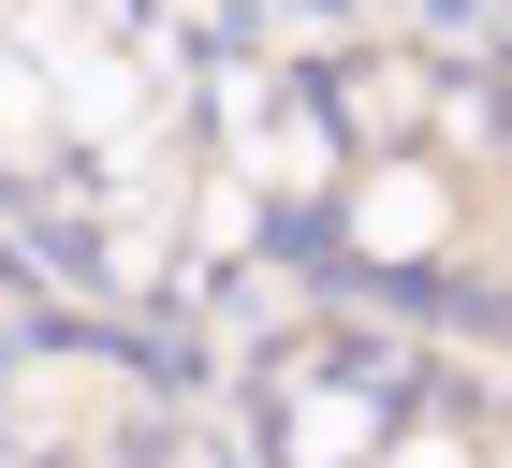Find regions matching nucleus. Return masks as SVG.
Listing matches in <instances>:
<instances>
[{"label": "nucleus", "instance_id": "obj_1", "mask_svg": "<svg viewBox=\"0 0 512 468\" xmlns=\"http://www.w3.org/2000/svg\"><path fill=\"white\" fill-rule=\"evenodd\" d=\"M439 220H454V191H439L425 161H366V191H352V234H366V264H425Z\"/></svg>", "mask_w": 512, "mask_h": 468}]
</instances>
